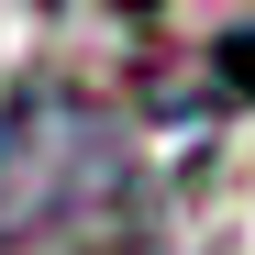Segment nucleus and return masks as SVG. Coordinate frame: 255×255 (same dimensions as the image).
<instances>
[{
  "instance_id": "f257e3e1",
  "label": "nucleus",
  "mask_w": 255,
  "mask_h": 255,
  "mask_svg": "<svg viewBox=\"0 0 255 255\" xmlns=\"http://www.w3.org/2000/svg\"><path fill=\"white\" fill-rule=\"evenodd\" d=\"M133 200V133L78 78L0 89V233H67Z\"/></svg>"
},
{
  "instance_id": "f03ea898",
  "label": "nucleus",
  "mask_w": 255,
  "mask_h": 255,
  "mask_svg": "<svg viewBox=\"0 0 255 255\" xmlns=\"http://www.w3.org/2000/svg\"><path fill=\"white\" fill-rule=\"evenodd\" d=\"M211 78H222V100H255V22H233L211 45Z\"/></svg>"
}]
</instances>
